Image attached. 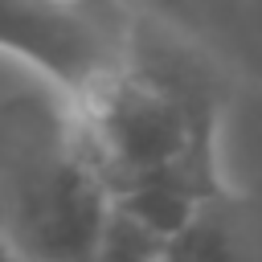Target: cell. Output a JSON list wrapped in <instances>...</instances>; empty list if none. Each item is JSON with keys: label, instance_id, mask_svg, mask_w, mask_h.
I'll list each match as a JSON object with an SVG mask.
<instances>
[{"label": "cell", "instance_id": "obj_1", "mask_svg": "<svg viewBox=\"0 0 262 262\" xmlns=\"http://www.w3.org/2000/svg\"><path fill=\"white\" fill-rule=\"evenodd\" d=\"M66 102L111 196L98 254H176L221 217L229 205L217 168L221 90L192 49L147 37L135 20L127 57Z\"/></svg>", "mask_w": 262, "mask_h": 262}, {"label": "cell", "instance_id": "obj_2", "mask_svg": "<svg viewBox=\"0 0 262 262\" xmlns=\"http://www.w3.org/2000/svg\"><path fill=\"white\" fill-rule=\"evenodd\" d=\"M111 196L98 180L70 102H0V254L98 258Z\"/></svg>", "mask_w": 262, "mask_h": 262}, {"label": "cell", "instance_id": "obj_3", "mask_svg": "<svg viewBox=\"0 0 262 262\" xmlns=\"http://www.w3.org/2000/svg\"><path fill=\"white\" fill-rule=\"evenodd\" d=\"M135 16L123 0H0L4 53L45 74L61 98L102 82L131 45Z\"/></svg>", "mask_w": 262, "mask_h": 262}, {"label": "cell", "instance_id": "obj_4", "mask_svg": "<svg viewBox=\"0 0 262 262\" xmlns=\"http://www.w3.org/2000/svg\"><path fill=\"white\" fill-rule=\"evenodd\" d=\"M0 49H4V37H0Z\"/></svg>", "mask_w": 262, "mask_h": 262}]
</instances>
